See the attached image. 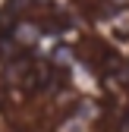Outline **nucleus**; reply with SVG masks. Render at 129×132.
<instances>
[{
  "label": "nucleus",
  "instance_id": "1",
  "mask_svg": "<svg viewBox=\"0 0 129 132\" xmlns=\"http://www.w3.org/2000/svg\"><path fill=\"white\" fill-rule=\"evenodd\" d=\"M16 54H19L16 38H0V60H13Z\"/></svg>",
  "mask_w": 129,
  "mask_h": 132
},
{
  "label": "nucleus",
  "instance_id": "2",
  "mask_svg": "<svg viewBox=\"0 0 129 132\" xmlns=\"http://www.w3.org/2000/svg\"><path fill=\"white\" fill-rule=\"evenodd\" d=\"M114 3H120V6H123V3H129V0H114Z\"/></svg>",
  "mask_w": 129,
  "mask_h": 132
}]
</instances>
